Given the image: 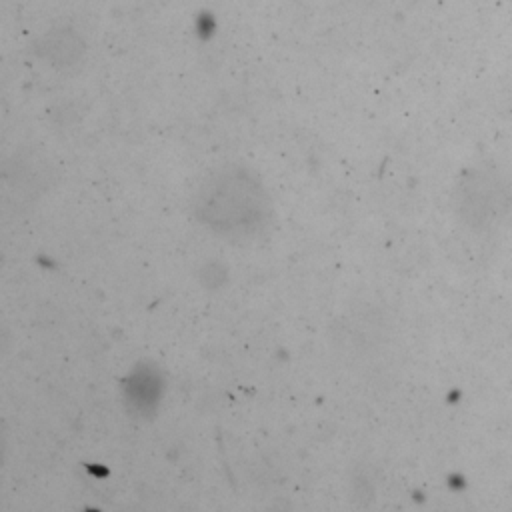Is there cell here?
Returning a JSON list of instances; mask_svg holds the SVG:
<instances>
[{"label": "cell", "mask_w": 512, "mask_h": 512, "mask_svg": "<svg viewBox=\"0 0 512 512\" xmlns=\"http://www.w3.org/2000/svg\"><path fill=\"white\" fill-rule=\"evenodd\" d=\"M270 210V198L258 176L234 164L204 176L194 196L198 222L228 240L258 236L270 220Z\"/></svg>", "instance_id": "obj_1"}, {"label": "cell", "mask_w": 512, "mask_h": 512, "mask_svg": "<svg viewBox=\"0 0 512 512\" xmlns=\"http://www.w3.org/2000/svg\"><path fill=\"white\" fill-rule=\"evenodd\" d=\"M162 392L160 374L146 364L136 368L126 382V398L134 410L140 414H148L156 408Z\"/></svg>", "instance_id": "obj_2"}]
</instances>
